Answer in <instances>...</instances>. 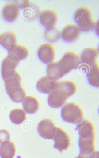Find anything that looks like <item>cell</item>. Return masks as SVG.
<instances>
[{
    "instance_id": "obj_1",
    "label": "cell",
    "mask_w": 99,
    "mask_h": 158,
    "mask_svg": "<svg viewBox=\"0 0 99 158\" xmlns=\"http://www.w3.org/2000/svg\"><path fill=\"white\" fill-rule=\"evenodd\" d=\"M21 77L17 71L13 76L6 79L5 87L7 93L14 102L20 103L26 96V92L22 86Z\"/></svg>"
},
{
    "instance_id": "obj_2",
    "label": "cell",
    "mask_w": 99,
    "mask_h": 158,
    "mask_svg": "<svg viewBox=\"0 0 99 158\" xmlns=\"http://www.w3.org/2000/svg\"><path fill=\"white\" fill-rule=\"evenodd\" d=\"M75 20L82 31L87 32L93 30L96 22L92 16L91 9L86 6H82L76 10Z\"/></svg>"
},
{
    "instance_id": "obj_3",
    "label": "cell",
    "mask_w": 99,
    "mask_h": 158,
    "mask_svg": "<svg viewBox=\"0 0 99 158\" xmlns=\"http://www.w3.org/2000/svg\"><path fill=\"white\" fill-rule=\"evenodd\" d=\"M61 114L64 121L72 124H77L84 119L82 110L79 105L74 102L66 104L61 109Z\"/></svg>"
},
{
    "instance_id": "obj_4",
    "label": "cell",
    "mask_w": 99,
    "mask_h": 158,
    "mask_svg": "<svg viewBox=\"0 0 99 158\" xmlns=\"http://www.w3.org/2000/svg\"><path fill=\"white\" fill-rule=\"evenodd\" d=\"M80 63L79 55L70 51L66 52L58 61L59 67L63 77L73 69L79 67Z\"/></svg>"
},
{
    "instance_id": "obj_5",
    "label": "cell",
    "mask_w": 99,
    "mask_h": 158,
    "mask_svg": "<svg viewBox=\"0 0 99 158\" xmlns=\"http://www.w3.org/2000/svg\"><path fill=\"white\" fill-rule=\"evenodd\" d=\"M98 55L97 48L92 47L85 48L81 55V63L79 68L86 72L88 69L97 61Z\"/></svg>"
},
{
    "instance_id": "obj_6",
    "label": "cell",
    "mask_w": 99,
    "mask_h": 158,
    "mask_svg": "<svg viewBox=\"0 0 99 158\" xmlns=\"http://www.w3.org/2000/svg\"><path fill=\"white\" fill-rule=\"evenodd\" d=\"M20 62L17 59L8 55L3 59L1 65V74L4 81L15 74L17 71L16 68Z\"/></svg>"
},
{
    "instance_id": "obj_7",
    "label": "cell",
    "mask_w": 99,
    "mask_h": 158,
    "mask_svg": "<svg viewBox=\"0 0 99 158\" xmlns=\"http://www.w3.org/2000/svg\"><path fill=\"white\" fill-rule=\"evenodd\" d=\"M57 127L51 119L45 118L41 120L37 126V131L42 138L53 139Z\"/></svg>"
},
{
    "instance_id": "obj_8",
    "label": "cell",
    "mask_w": 99,
    "mask_h": 158,
    "mask_svg": "<svg viewBox=\"0 0 99 158\" xmlns=\"http://www.w3.org/2000/svg\"><path fill=\"white\" fill-rule=\"evenodd\" d=\"M54 147L60 152L67 150L70 145V138L68 133L61 127H57L54 138Z\"/></svg>"
},
{
    "instance_id": "obj_9",
    "label": "cell",
    "mask_w": 99,
    "mask_h": 158,
    "mask_svg": "<svg viewBox=\"0 0 99 158\" xmlns=\"http://www.w3.org/2000/svg\"><path fill=\"white\" fill-rule=\"evenodd\" d=\"M81 33L82 31L77 24L70 23L63 29L61 37L66 42H72L80 37Z\"/></svg>"
},
{
    "instance_id": "obj_10",
    "label": "cell",
    "mask_w": 99,
    "mask_h": 158,
    "mask_svg": "<svg viewBox=\"0 0 99 158\" xmlns=\"http://www.w3.org/2000/svg\"><path fill=\"white\" fill-rule=\"evenodd\" d=\"M37 54L40 59L44 63L48 64L52 62L55 56L54 47L50 43H44L39 47Z\"/></svg>"
},
{
    "instance_id": "obj_11",
    "label": "cell",
    "mask_w": 99,
    "mask_h": 158,
    "mask_svg": "<svg viewBox=\"0 0 99 158\" xmlns=\"http://www.w3.org/2000/svg\"><path fill=\"white\" fill-rule=\"evenodd\" d=\"M76 129L78 133L79 137L95 140L94 127L93 123L89 120L84 119L77 124Z\"/></svg>"
},
{
    "instance_id": "obj_12",
    "label": "cell",
    "mask_w": 99,
    "mask_h": 158,
    "mask_svg": "<svg viewBox=\"0 0 99 158\" xmlns=\"http://www.w3.org/2000/svg\"><path fill=\"white\" fill-rule=\"evenodd\" d=\"M68 98L62 92L55 89L49 94L48 102L52 108H59L63 106Z\"/></svg>"
},
{
    "instance_id": "obj_13",
    "label": "cell",
    "mask_w": 99,
    "mask_h": 158,
    "mask_svg": "<svg viewBox=\"0 0 99 158\" xmlns=\"http://www.w3.org/2000/svg\"><path fill=\"white\" fill-rule=\"evenodd\" d=\"M39 16L41 23L46 27L55 26L58 18L56 12L51 9L42 10L40 12Z\"/></svg>"
},
{
    "instance_id": "obj_14",
    "label": "cell",
    "mask_w": 99,
    "mask_h": 158,
    "mask_svg": "<svg viewBox=\"0 0 99 158\" xmlns=\"http://www.w3.org/2000/svg\"><path fill=\"white\" fill-rule=\"evenodd\" d=\"M19 12V8L14 2H9L3 6L2 14L4 19L9 22H12L17 18Z\"/></svg>"
},
{
    "instance_id": "obj_15",
    "label": "cell",
    "mask_w": 99,
    "mask_h": 158,
    "mask_svg": "<svg viewBox=\"0 0 99 158\" xmlns=\"http://www.w3.org/2000/svg\"><path fill=\"white\" fill-rule=\"evenodd\" d=\"M57 81L54 80L47 75L41 77L37 81L36 88L42 93L49 94L56 88Z\"/></svg>"
},
{
    "instance_id": "obj_16",
    "label": "cell",
    "mask_w": 99,
    "mask_h": 158,
    "mask_svg": "<svg viewBox=\"0 0 99 158\" xmlns=\"http://www.w3.org/2000/svg\"><path fill=\"white\" fill-rule=\"evenodd\" d=\"M55 89L62 92L69 97L75 94L77 89V87L75 83L73 81L67 80L57 81Z\"/></svg>"
},
{
    "instance_id": "obj_17",
    "label": "cell",
    "mask_w": 99,
    "mask_h": 158,
    "mask_svg": "<svg viewBox=\"0 0 99 158\" xmlns=\"http://www.w3.org/2000/svg\"><path fill=\"white\" fill-rule=\"evenodd\" d=\"M0 44L8 51L17 44V38L15 33L7 31L0 35Z\"/></svg>"
},
{
    "instance_id": "obj_18",
    "label": "cell",
    "mask_w": 99,
    "mask_h": 158,
    "mask_svg": "<svg viewBox=\"0 0 99 158\" xmlns=\"http://www.w3.org/2000/svg\"><path fill=\"white\" fill-rule=\"evenodd\" d=\"M22 105L25 112L30 114L36 113L40 106L38 99L32 96H26L22 101Z\"/></svg>"
},
{
    "instance_id": "obj_19",
    "label": "cell",
    "mask_w": 99,
    "mask_h": 158,
    "mask_svg": "<svg viewBox=\"0 0 99 158\" xmlns=\"http://www.w3.org/2000/svg\"><path fill=\"white\" fill-rule=\"evenodd\" d=\"M99 65L97 61L88 69L86 72L87 78L89 83L94 87H99Z\"/></svg>"
},
{
    "instance_id": "obj_20",
    "label": "cell",
    "mask_w": 99,
    "mask_h": 158,
    "mask_svg": "<svg viewBox=\"0 0 99 158\" xmlns=\"http://www.w3.org/2000/svg\"><path fill=\"white\" fill-rule=\"evenodd\" d=\"M95 140L79 137L78 145L80 153L85 155L92 154L95 151Z\"/></svg>"
},
{
    "instance_id": "obj_21",
    "label": "cell",
    "mask_w": 99,
    "mask_h": 158,
    "mask_svg": "<svg viewBox=\"0 0 99 158\" xmlns=\"http://www.w3.org/2000/svg\"><path fill=\"white\" fill-rule=\"evenodd\" d=\"M16 152L14 143L10 141L2 142L0 146V156L1 158H13Z\"/></svg>"
},
{
    "instance_id": "obj_22",
    "label": "cell",
    "mask_w": 99,
    "mask_h": 158,
    "mask_svg": "<svg viewBox=\"0 0 99 158\" xmlns=\"http://www.w3.org/2000/svg\"><path fill=\"white\" fill-rule=\"evenodd\" d=\"M29 51L25 45L16 44L8 51V55L14 57L20 61L25 59L28 56Z\"/></svg>"
},
{
    "instance_id": "obj_23",
    "label": "cell",
    "mask_w": 99,
    "mask_h": 158,
    "mask_svg": "<svg viewBox=\"0 0 99 158\" xmlns=\"http://www.w3.org/2000/svg\"><path fill=\"white\" fill-rule=\"evenodd\" d=\"M40 10V7L38 4L31 2L29 6L24 9L23 15L27 19H34L39 15Z\"/></svg>"
},
{
    "instance_id": "obj_24",
    "label": "cell",
    "mask_w": 99,
    "mask_h": 158,
    "mask_svg": "<svg viewBox=\"0 0 99 158\" xmlns=\"http://www.w3.org/2000/svg\"><path fill=\"white\" fill-rule=\"evenodd\" d=\"M44 34L45 38L50 42H54L58 40L61 35L60 30L55 26L46 27Z\"/></svg>"
},
{
    "instance_id": "obj_25",
    "label": "cell",
    "mask_w": 99,
    "mask_h": 158,
    "mask_svg": "<svg viewBox=\"0 0 99 158\" xmlns=\"http://www.w3.org/2000/svg\"><path fill=\"white\" fill-rule=\"evenodd\" d=\"M9 117L11 121L17 125L21 124L27 118L25 112L21 108H15L12 110L10 114Z\"/></svg>"
},
{
    "instance_id": "obj_26",
    "label": "cell",
    "mask_w": 99,
    "mask_h": 158,
    "mask_svg": "<svg viewBox=\"0 0 99 158\" xmlns=\"http://www.w3.org/2000/svg\"><path fill=\"white\" fill-rule=\"evenodd\" d=\"M47 75L51 79L57 81L63 77L59 69L58 61H53L47 64Z\"/></svg>"
},
{
    "instance_id": "obj_27",
    "label": "cell",
    "mask_w": 99,
    "mask_h": 158,
    "mask_svg": "<svg viewBox=\"0 0 99 158\" xmlns=\"http://www.w3.org/2000/svg\"><path fill=\"white\" fill-rule=\"evenodd\" d=\"M10 141L9 132L6 129H0V144L4 141Z\"/></svg>"
},
{
    "instance_id": "obj_28",
    "label": "cell",
    "mask_w": 99,
    "mask_h": 158,
    "mask_svg": "<svg viewBox=\"0 0 99 158\" xmlns=\"http://www.w3.org/2000/svg\"><path fill=\"white\" fill-rule=\"evenodd\" d=\"M14 2L17 4L19 8L23 9L28 6L31 2L28 0H15Z\"/></svg>"
},
{
    "instance_id": "obj_29",
    "label": "cell",
    "mask_w": 99,
    "mask_h": 158,
    "mask_svg": "<svg viewBox=\"0 0 99 158\" xmlns=\"http://www.w3.org/2000/svg\"><path fill=\"white\" fill-rule=\"evenodd\" d=\"M98 156V152L95 151L91 154L89 155H85L82 153H80L78 158H96Z\"/></svg>"
},
{
    "instance_id": "obj_30",
    "label": "cell",
    "mask_w": 99,
    "mask_h": 158,
    "mask_svg": "<svg viewBox=\"0 0 99 158\" xmlns=\"http://www.w3.org/2000/svg\"><path fill=\"white\" fill-rule=\"evenodd\" d=\"M98 24H97L95 25V29H96V32L97 33V34L98 35Z\"/></svg>"
},
{
    "instance_id": "obj_31",
    "label": "cell",
    "mask_w": 99,
    "mask_h": 158,
    "mask_svg": "<svg viewBox=\"0 0 99 158\" xmlns=\"http://www.w3.org/2000/svg\"><path fill=\"white\" fill-rule=\"evenodd\" d=\"M77 158V157H76V158Z\"/></svg>"
}]
</instances>
